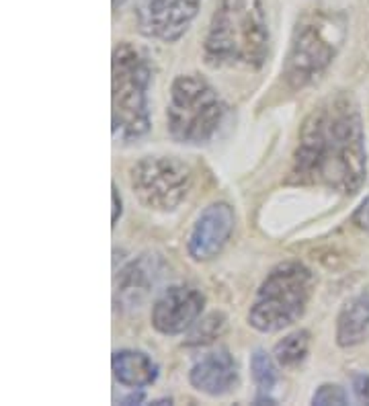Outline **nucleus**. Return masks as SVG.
Listing matches in <instances>:
<instances>
[{"instance_id":"1","label":"nucleus","mask_w":369,"mask_h":406,"mask_svg":"<svg viewBox=\"0 0 369 406\" xmlns=\"http://www.w3.org/2000/svg\"><path fill=\"white\" fill-rule=\"evenodd\" d=\"M365 176V135L357 105L347 95L322 101L302 123L290 183L355 195Z\"/></svg>"},{"instance_id":"2","label":"nucleus","mask_w":369,"mask_h":406,"mask_svg":"<svg viewBox=\"0 0 369 406\" xmlns=\"http://www.w3.org/2000/svg\"><path fill=\"white\" fill-rule=\"evenodd\" d=\"M269 54V23L263 0H220L203 39L212 68L256 70Z\"/></svg>"},{"instance_id":"3","label":"nucleus","mask_w":369,"mask_h":406,"mask_svg":"<svg viewBox=\"0 0 369 406\" xmlns=\"http://www.w3.org/2000/svg\"><path fill=\"white\" fill-rule=\"evenodd\" d=\"M152 84V64L146 50L121 41L111 60V125L113 140L130 144L150 130L148 91Z\"/></svg>"},{"instance_id":"4","label":"nucleus","mask_w":369,"mask_h":406,"mask_svg":"<svg viewBox=\"0 0 369 406\" xmlns=\"http://www.w3.org/2000/svg\"><path fill=\"white\" fill-rule=\"evenodd\" d=\"M345 39V21L331 9H310L293 27L281 78L290 91L316 82L331 66Z\"/></svg>"},{"instance_id":"5","label":"nucleus","mask_w":369,"mask_h":406,"mask_svg":"<svg viewBox=\"0 0 369 406\" xmlns=\"http://www.w3.org/2000/svg\"><path fill=\"white\" fill-rule=\"evenodd\" d=\"M314 293L312 271L285 261L275 265L254 293L249 310V325L259 332H277L297 322L308 308Z\"/></svg>"},{"instance_id":"6","label":"nucleus","mask_w":369,"mask_h":406,"mask_svg":"<svg viewBox=\"0 0 369 406\" xmlns=\"http://www.w3.org/2000/svg\"><path fill=\"white\" fill-rule=\"evenodd\" d=\"M226 107L215 89L197 72L178 74L171 84L166 130L178 144L201 146L220 130Z\"/></svg>"},{"instance_id":"7","label":"nucleus","mask_w":369,"mask_h":406,"mask_svg":"<svg viewBox=\"0 0 369 406\" xmlns=\"http://www.w3.org/2000/svg\"><path fill=\"white\" fill-rule=\"evenodd\" d=\"M137 201L154 212H173L191 191L193 173L175 156H144L130 169Z\"/></svg>"},{"instance_id":"8","label":"nucleus","mask_w":369,"mask_h":406,"mask_svg":"<svg viewBox=\"0 0 369 406\" xmlns=\"http://www.w3.org/2000/svg\"><path fill=\"white\" fill-rule=\"evenodd\" d=\"M203 0H140L136 9L137 29L146 38L175 43L197 17Z\"/></svg>"},{"instance_id":"9","label":"nucleus","mask_w":369,"mask_h":406,"mask_svg":"<svg viewBox=\"0 0 369 406\" xmlns=\"http://www.w3.org/2000/svg\"><path fill=\"white\" fill-rule=\"evenodd\" d=\"M205 308L203 291L193 286L178 283L160 293L152 306V327L164 337H175L189 330L201 318Z\"/></svg>"},{"instance_id":"10","label":"nucleus","mask_w":369,"mask_h":406,"mask_svg":"<svg viewBox=\"0 0 369 406\" xmlns=\"http://www.w3.org/2000/svg\"><path fill=\"white\" fill-rule=\"evenodd\" d=\"M236 215L230 203L215 201L208 205L195 220L187 238V252L195 263H208L215 259L228 244L234 232Z\"/></svg>"},{"instance_id":"11","label":"nucleus","mask_w":369,"mask_h":406,"mask_svg":"<svg viewBox=\"0 0 369 406\" xmlns=\"http://www.w3.org/2000/svg\"><path fill=\"white\" fill-rule=\"evenodd\" d=\"M238 363L226 349H217L203 355L191 371L189 382L191 386L208 396H226L238 386Z\"/></svg>"},{"instance_id":"12","label":"nucleus","mask_w":369,"mask_h":406,"mask_svg":"<svg viewBox=\"0 0 369 406\" xmlns=\"http://www.w3.org/2000/svg\"><path fill=\"white\" fill-rule=\"evenodd\" d=\"M111 368L117 382L132 390L152 386L158 378V366L154 359L136 349L115 351L111 359Z\"/></svg>"},{"instance_id":"13","label":"nucleus","mask_w":369,"mask_h":406,"mask_svg":"<svg viewBox=\"0 0 369 406\" xmlns=\"http://www.w3.org/2000/svg\"><path fill=\"white\" fill-rule=\"evenodd\" d=\"M158 273H156L154 261L148 256H142L132 261L119 271L117 277V298L123 306H137L150 290L156 286Z\"/></svg>"},{"instance_id":"14","label":"nucleus","mask_w":369,"mask_h":406,"mask_svg":"<svg viewBox=\"0 0 369 406\" xmlns=\"http://www.w3.org/2000/svg\"><path fill=\"white\" fill-rule=\"evenodd\" d=\"M369 330V293H359L345 302L336 318V343L349 349L363 343Z\"/></svg>"},{"instance_id":"15","label":"nucleus","mask_w":369,"mask_h":406,"mask_svg":"<svg viewBox=\"0 0 369 406\" xmlns=\"http://www.w3.org/2000/svg\"><path fill=\"white\" fill-rule=\"evenodd\" d=\"M308 351H310V332L304 329L293 330L275 343L273 359L277 361L279 368L295 369L306 361Z\"/></svg>"},{"instance_id":"16","label":"nucleus","mask_w":369,"mask_h":406,"mask_svg":"<svg viewBox=\"0 0 369 406\" xmlns=\"http://www.w3.org/2000/svg\"><path fill=\"white\" fill-rule=\"evenodd\" d=\"M226 329V316L222 312H214L205 318H199L189 329V337L185 339L187 347H205L214 343L215 339Z\"/></svg>"},{"instance_id":"17","label":"nucleus","mask_w":369,"mask_h":406,"mask_svg":"<svg viewBox=\"0 0 369 406\" xmlns=\"http://www.w3.org/2000/svg\"><path fill=\"white\" fill-rule=\"evenodd\" d=\"M277 361L273 359L269 353L265 351H254L251 357V371H253V380L261 394H271L273 388L277 386Z\"/></svg>"},{"instance_id":"18","label":"nucleus","mask_w":369,"mask_h":406,"mask_svg":"<svg viewBox=\"0 0 369 406\" xmlns=\"http://www.w3.org/2000/svg\"><path fill=\"white\" fill-rule=\"evenodd\" d=\"M349 402V396L347 392L336 384H322L314 392L312 396V405L327 406V405H347Z\"/></svg>"},{"instance_id":"19","label":"nucleus","mask_w":369,"mask_h":406,"mask_svg":"<svg viewBox=\"0 0 369 406\" xmlns=\"http://www.w3.org/2000/svg\"><path fill=\"white\" fill-rule=\"evenodd\" d=\"M353 392L357 396L359 402L369 405V376L368 373H359L353 378Z\"/></svg>"},{"instance_id":"20","label":"nucleus","mask_w":369,"mask_h":406,"mask_svg":"<svg viewBox=\"0 0 369 406\" xmlns=\"http://www.w3.org/2000/svg\"><path fill=\"white\" fill-rule=\"evenodd\" d=\"M353 222L357 228H361L363 232L369 234V197H365L363 203L357 208V212L353 213Z\"/></svg>"},{"instance_id":"21","label":"nucleus","mask_w":369,"mask_h":406,"mask_svg":"<svg viewBox=\"0 0 369 406\" xmlns=\"http://www.w3.org/2000/svg\"><path fill=\"white\" fill-rule=\"evenodd\" d=\"M113 215H111V224L115 226L117 222H119V215H121V199H119V193H117V187L113 185Z\"/></svg>"},{"instance_id":"22","label":"nucleus","mask_w":369,"mask_h":406,"mask_svg":"<svg viewBox=\"0 0 369 406\" xmlns=\"http://www.w3.org/2000/svg\"><path fill=\"white\" fill-rule=\"evenodd\" d=\"M127 0H113V9H119L121 4H125Z\"/></svg>"}]
</instances>
